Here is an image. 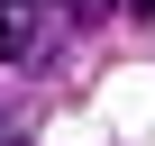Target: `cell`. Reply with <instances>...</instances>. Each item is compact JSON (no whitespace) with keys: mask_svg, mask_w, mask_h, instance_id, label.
Segmentation results:
<instances>
[{"mask_svg":"<svg viewBox=\"0 0 155 146\" xmlns=\"http://www.w3.org/2000/svg\"><path fill=\"white\" fill-rule=\"evenodd\" d=\"M55 9L64 0H0V55L9 64H37L55 46Z\"/></svg>","mask_w":155,"mask_h":146,"instance_id":"cell-1","label":"cell"},{"mask_svg":"<svg viewBox=\"0 0 155 146\" xmlns=\"http://www.w3.org/2000/svg\"><path fill=\"white\" fill-rule=\"evenodd\" d=\"M0 146H18V137H0Z\"/></svg>","mask_w":155,"mask_h":146,"instance_id":"cell-2","label":"cell"}]
</instances>
